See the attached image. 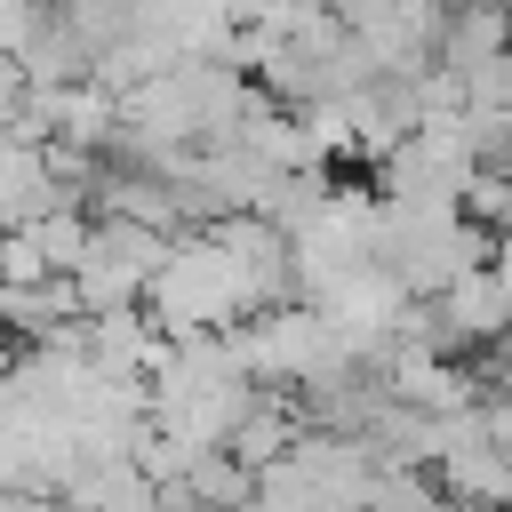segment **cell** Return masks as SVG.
<instances>
[{
	"label": "cell",
	"instance_id": "cell-3",
	"mask_svg": "<svg viewBox=\"0 0 512 512\" xmlns=\"http://www.w3.org/2000/svg\"><path fill=\"white\" fill-rule=\"evenodd\" d=\"M8 56H16L24 88H72V80H88V64H96V56H88V48H80V40L48 16V8L16 32V48H8Z\"/></svg>",
	"mask_w": 512,
	"mask_h": 512
},
{
	"label": "cell",
	"instance_id": "cell-5",
	"mask_svg": "<svg viewBox=\"0 0 512 512\" xmlns=\"http://www.w3.org/2000/svg\"><path fill=\"white\" fill-rule=\"evenodd\" d=\"M176 480H184L192 496H208V504H232V512L248 504V464H240L232 448H192Z\"/></svg>",
	"mask_w": 512,
	"mask_h": 512
},
{
	"label": "cell",
	"instance_id": "cell-4",
	"mask_svg": "<svg viewBox=\"0 0 512 512\" xmlns=\"http://www.w3.org/2000/svg\"><path fill=\"white\" fill-rule=\"evenodd\" d=\"M432 480L456 496V504H504V448H488V440H456V448H440L432 456Z\"/></svg>",
	"mask_w": 512,
	"mask_h": 512
},
{
	"label": "cell",
	"instance_id": "cell-1",
	"mask_svg": "<svg viewBox=\"0 0 512 512\" xmlns=\"http://www.w3.org/2000/svg\"><path fill=\"white\" fill-rule=\"evenodd\" d=\"M432 304H440V320L456 328V344H464V352H472V344H496V336H504V312H512L496 256H488V264H464Z\"/></svg>",
	"mask_w": 512,
	"mask_h": 512
},
{
	"label": "cell",
	"instance_id": "cell-2",
	"mask_svg": "<svg viewBox=\"0 0 512 512\" xmlns=\"http://www.w3.org/2000/svg\"><path fill=\"white\" fill-rule=\"evenodd\" d=\"M56 496L72 512H160V488L136 472V456H80Z\"/></svg>",
	"mask_w": 512,
	"mask_h": 512
},
{
	"label": "cell",
	"instance_id": "cell-6",
	"mask_svg": "<svg viewBox=\"0 0 512 512\" xmlns=\"http://www.w3.org/2000/svg\"><path fill=\"white\" fill-rule=\"evenodd\" d=\"M160 512H232V504H208V496H192L184 480H160Z\"/></svg>",
	"mask_w": 512,
	"mask_h": 512
}]
</instances>
